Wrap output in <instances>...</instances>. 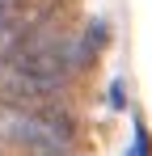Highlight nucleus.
<instances>
[{
  "label": "nucleus",
  "mask_w": 152,
  "mask_h": 156,
  "mask_svg": "<svg viewBox=\"0 0 152 156\" xmlns=\"http://www.w3.org/2000/svg\"><path fill=\"white\" fill-rule=\"evenodd\" d=\"M4 131L17 144H25L30 152H38V156H68V148H72V122H68V114H55V110L9 114Z\"/></svg>",
  "instance_id": "nucleus-2"
},
{
  "label": "nucleus",
  "mask_w": 152,
  "mask_h": 156,
  "mask_svg": "<svg viewBox=\"0 0 152 156\" xmlns=\"http://www.w3.org/2000/svg\"><path fill=\"white\" fill-rule=\"evenodd\" d=\"M127 156H152V139H148L144 127H135V139H131V152Z\"/></svg>",
  "instance_id": "nucleus-3"
},
{
  "label": "nucleus",
  "mask_w": 152,
  "mask_h": 156,
  "mask_svg": "<svg viewBox=\"0 0 152 156\" xmlns=\"http://www.w3.org/2000/svg\"><path fill=\"white\" fill-rule=\"evenodd\" d=\"M72 63H80V51H76L63 34L34 30L21 47H17V55H13V80H17L21 89H30V93H55V89L68 80Z\"/></svg>",
  "instance_id": "nucleus-1"
},
{
  "label": "nucleus",
  "mask_w": 152,
  "mask_h": 156,
  "mask_svg": "<svg viewBox=\"0 0 152 156\" xmlns=\"http://www.w3.org/2000/svg\"><path fill=\"white\" fill-rule=\"evenodd\" d=\"M4 21H9V0H0V30H4Z\"/></svg>",
  "instance_id": "nucleus-4"
}]
</instances>
